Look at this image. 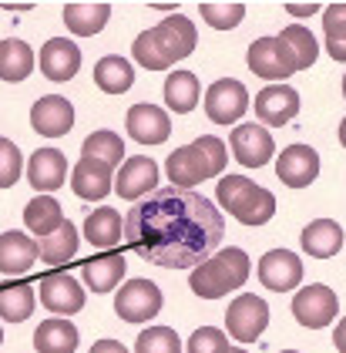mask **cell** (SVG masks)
Segmentation results:
<instances>
[{"instance_id":"11","label":"cell","mask_w":346,"mask_h":353,"mask_svg":"<svg viewBox=\"0 0 346 353\" xmlns=\"http://www.w3.org/2000/svg\"><path fill=\"white\" fill-rule=\"evenodd\" d=\"M276 175L289 189H306L320 175V155L309 145H286L276 159Z\"/></svg>"},{"instance_id":"26","label":"cell","mask_w":346,"mask_h":353,"mask_svg":"<svg viewBox=\"0 0 346 353\" xmlns=\"http://www.w3.org/2000/svg\"><path fill=\"white\" fill-rule=\"evenodd\" d=\"M34 350L37 353H74L78 350V326L64 316H51L37 326L34 333Z\"/></svg>"},{"instance_id":"48","label":"cell","mask_w":346,"mask_h":353,"mask_svg":"<svg viewBox=\"0 0 346 353\" xmlns=\"http://www.w3.org/2000/svg\"><path fill=\"white\" fill-rule=\"evenodd\" d=\"M3 10H10V14H17V10H30V3H0Z\"/></svg>"},{"instance_id":"18","label":"cell","mask_w":346,"mask_h":353,"mask_svg":"<svg viewBox=\"0 0 346 353\" xmlns=\"http://www.w3.org/2000/svg\"><path fill=\"white\" fill-rule=\"evenodd\" d=\"M111 165L101 162V159H88V155H81V162L74 165V172H71V189H74V195L78 199H84V202H101L108 192L114 189L111 182Z\"/></svg>"},{"instance_id":"15","label":"cell","mask_w":346,"mask_h":353,"mask_svg":"<svg viewBox=\"0 0 346 353\" xmlns=\"http://www.w3.org/2000/svg\"><path fill=\"white\" fill-rule=\"evenodd\" d=\"M114 189H118V199H125V202H141L145 195L159 192V165L145 155H134L118 168Z\"/></svg>"},{"instance_id":"53","label":"cell","mask_w":346,"mask_h":353,"mask_svg":"<svg viewBox=\"0 0 346 353\" xmlns=\"http://www.w3.org/2000/svg\"><path fill=\"white\" fill-rule=\"evenodd\" d=\"M0 343H3V330H0Z\"/></svg>"},{"instance_id":"7","label":"cell","mask_w":346,"mask_h":353,"mask_svg":"<svg viewBox=\"0 0 346 353\" xmlns=\"http://www.w3.org/2000/svg\"><path fill=\"white\" fill-rule=\"evenodd\" d=\"M229 152L232 159L245 168H263L269 165V159L276 155V141L269 135V128L256 125V121H245V125H236L232 135H229Z\"/></svg>"},{"instance_id":"33","label":"cell","mask_w":346,"mask_h":353,"mask_svg":"<svg viewBox=\"0 0 346 353\" xmlns=\"http://www.w3.org/2000/svg\"><path fill=\"white\" fill-rule=\"evenodd\" d=\"M34 306H37L34 286H27V283L0 286V320H7V323H24L27 316L34 313Z\"/></svg>"},{"instance_id":"39","label":"cell","mask_w":346,"mask_h":353,"mask_svg":"<svg viewBox=\"0 0 346 353\" xmlns=\"http://www.w3.org/2000/svg\"><path fill=\"white\" fill-rule=\"evenodd\" d=\"M21 172H24V155H21V148H17L10 138L0 135V189L17 185Z\"/></svg>"},{"instance_id":"32","label":"cell","mask_w":346,"mask_h":353,"mask_svg":"<svg viewBox=\"0 0 346 353\" xmlns=\"http://www.w3.org/2000/svg\"><path fill=\"white\" fill-rule=\"evenodd\" d=\"M78 225L68 219L54 236L48 239H37V249H41V263H51V266H64L68 259H74V252H78Z\"/></svg>"},{"instance_id":"41","label":"cell","mask_w":346,"mask_h":353,"mask_svg":"<svg viewBox=\"0 0 346 353\" xmlns=\"http://www.w3.org/2000/svg\"><path fill=\"white\" fill-rule=\"evenodd\" d=\"M199 152H202V159L209 165V172H212V179H218L222 172H225V162H229V148H225V141L215 135H202L192 141Z\"/></svg>"},{"instance_id":"12","label":"cell","mask_w":346,"mask_h":353,"mask_svg":"<svg viewBox=\"0 0 346 353\" xmlns=\"http://www.w3.org/2000/svg\"><path fill=\"white\" fill-rule=\"evenodd\" d=\"M152 37H155V44H159V51L165 54L168 64L188 57L195 51V44H199V30H195V24H192L188 17H182V14L165 17L159 28H152Z\"/></svg>"},{"instance_id":"43","label":"cell","mask_w":346,"mask_h":353,"mask_svg":"<svg viewBox=\"0 0 346 353\" xmlns=\"http://www.w3.org/2000/svg\"><path fill=\"white\" fill-rule=\"evenodd\" d=\"M245 185H252L245 175H222V182H218V205L229 212V209H232V202L239 199V192L245 189Z\"/></svg>"},{"instance_id":"8","label":"cell","mask_w":346,"mask_h":353,"mask_svg":"<svg viewBox=\"0 0 346 353\" xmlns=\"http://www.w3.org/2000/svg\"><path fill=\"white\" fill-rule=\"evenodd\" d=\"M336 313H340V296H336L329 286H323V283L303 286L293 296V316L303 326H309V330L329 326Z\"/></svg>"},{"instance_id":"3","label":"cell","mask_w":346,"mask_h":353,"mask_svg":"<svg viewBox=\"0 0 346 353\" xmlns=\"http://www.w3.org/2000/svg\"><path fill=\"white\" fill-rule=\"evenodd\" d=\"M245 61H249L252 74H259L263 81H272V84H283L286 78H293L299 71L293 51H289V44L283 37H259V41H252Z\"/></svg>"},{"instance_id":"14","label":"cell","mask_w":346,"mask_h":353,"mask_svg":"<svg viewBox=\"0 0 346 353\" xmlns=\"http://www.w3.org/2000/svg\"><path fill=\"white\" fill-rule=\"evenodd\" d=\"M30 128L44 138H61L74 128V105L61 94H44L30 108Z\"/></svg>"},{"instance_id":"51","label":"cell","mask_w":346,"mask_h":353,"mask_svg":"<svg viewBox=\"0 0 346 353\" xmlns=\"http://www.w3.org/2000/svg\"><path fill=\"white\" fill-rule=\"evenodd\" d=\"M343 98H346V74H343Z\"/></svg>"},{"instance_id":"16","label":"cell","mask_w":346,"mask_h":353,"mask_svg":"<svg viewBox=\"0 0 346 353\" xmlns=\"http://www.w3.org/2000/svg\"><path fill=\"white\" fill-rule=\"evenodd\" d=\"M125 128L138 145H161L165 138L172 135V121H168V111L159 105H132L128 118H125Z\"/></svg>"},{"instance_id":"31","label":"cell","mask_w":346,"mask_h":353,"mask_svg":"<svg viewBox=\"0 0 346 353\" xmlns=\"http://www.w3.org/2000/svg\"><path fill=\"white\" fill-rule=\"evenodd\" d=\"M94 84L105 94H125V91H132V84H134L132 61H125V57H118V54L101 57L94 64Z\"/></svg>"},{"instance_id":"17","label":"cell","mask_w":346,"mask_h":353,"mask_svg":"<svg viewBox=\"0 0 346 353\" xmlns=\"http://www.w3.org/2000/svg\"><path fill=\"white\" fill-rule=\"evenodd\" d=\"M37 64H41L44 78H51V81L64 84V81H71V78L78 74L81 51H78V44H74V41H68V37H51V41L41 48Z\"/></svg>"},{"instance_id":"6","label":"cell","mask_w":346,"mask_h":353,"mask_svg":"<svg viewBox=\"0 0 346 353\" xmlns=\"http://www.w3.org/2000/svg\"><path fill=\"white\" fill-rule=\"evenodd\" d=\"M37 293H41V303H44V310L54 313V316H74L84 310V290H81V283L71 276V272L57 270V272H48V276H41V283H37Z\"/></svg>"},{"instance_id":"13","label":"cell","mask_w":346,"mask_h":353,"mask_svg":"<svg viewBox=\"0 0 346 353\" xmlns=\"http://www.w3.org/2000/svg\"><path fill=\"white\" fill-rule=\"evenodd\" d=\"M259 283L272 293H289L303 283V263L289 249H269L259 259Z\"/></svg>"},{"instance_id":"20","label":"cell","mask_w":346,"mask_h":353,"mask_svg":"<svg viewBox=\"0 0 346 353\" xmlns=\"http://www.w3.org/2000/svg\"><path fill=\"white\" fill-rule=\"evenodd\" d=\"M41 249L34 236H24L17 229L10 232H0V272L3 276H24L34 263H37Z\"/></svg>"},{"instance_id":"1","label":"cell","mask_w":346,"mask_h":353,"mask_svg":"<svg viewBox=\"0 0 346 353\" xmlns=\"http://www.w3.org/2000/svg\"><path fill=\"white\" fill-rule=\"evenodd\" d=\"M225 236L222 209L192 189H159L125 219V239L145 263L165 270H195L212 259Z\"/></svg>"},{"instance_id":"28","label":"cell","mask_w":346,"mask_h":353,"mask_svg":"<svg viewBox=\"0 0 346 353\" xmlns=\"http://www.w3.org/2000/svg\"><path fill=\"white\" fill-rule=\"evenodd\" d=\"M34 64H37V57L30 51V44L21 41V37H7V41H0V81H24L27 74L34 71Z\"/></svg>"},{"instance_id":"4","label":"cell","mask_w":346,"mask_h":353,"mask_svg":"<svg viewBox=\"0 0 346 353\" xmlns=\"http://www.w3.org/2000/svg\"><path fill=\"white\" fill-rule=\"evenodd\" d=\"M269 326V306L263 296L239 293L225 310V330L236 343H256Z\"/></svg>"},{"instance_id":"21","label":"cell","mask_w":346,"mask_h":353,"mask_svg":"<svg viewBox=\"0 0 346 353\" xmlns=\"http://www.w3.org/2000/svg\"><path fill=\"white\" fill-rule=\"evenodd\" d=\"M165 172H168V182H172L175 189H192V185H199V182L212 179L209 165H205L202 152H199L195 145H182V148H175V152L168 155V162H165Z\"/></svg>"},{"instance_id":"25","label":"cell","mask_w":346,"mask_h":353,"mask_svg":"<svg viewBox=\"0 0 346 353\" xmlns=\"http://www.w3.org/2000/svg\"><path fill=\"white\" fill-rule=\"evenodd\" d=\"M84 239L94 249H114L125 239V219L118 216V209H94L91 216L84 219Z\"/></svg>"},{"instance_id":"9","label":"cell","mask_w":346,"mask_h":353,"mask_svg":"<svg viewBox=\"0 0 346 353\" xmlns=\"http://www.w3.org/2000/svg\"><path fill=\"white\" fill-rule=\"evenodd\" d=\"M202 105H205L209 121H215V125H236L242 114L249 111V91L236 78H222V81H215L205 91Z\"/></svg>"},{"instance_id":"2","label":"cell","mask_w":346,"mask_h":353,"mask_svg":"<svg viewBox=\"0 0 346 353\" xmlns=\"http://www.w3.org/2000/svg\"><path fill=\"white\" fill-rule=\"evenodd\" d=\"M249 256L242 252L239 245H225L218 249L212 259H205L202 266H195L188 276V286L199 299H222L232 290H242L245 279H249Z\"/></svg>"},{"instance_id":"50","label":"cell","mask_w":346,"mask_h":353,"mask_svg":"<svg viewBox=\"0 0 346 353\" xmlns=\"http://www.w3.org/2000/svg\"><path fill=\"white\" fill-rule=\"evenodd\" d=\"M229 353H249V350H242V347H232V350H229Z\"/></svg>"},{"instance_id":"23","label":"cell","mask_w":346,"mask_h":353,"mask_svg":"<svg viewBox=\"0 0 346 353\" xmlns=\"http://www.w3.org/2000/svg\"><path fill=\"white\" fill-rule=\"evenodd\" d=\"M229 216L239 219L242 225H266L269 219L276 216V195L252 182V185H245L239 192V199L232 202Z\"/></svg>"},{"instance_id":"37","label":"cell","mask_w":346,"mask_h":353,"mask_svg":"<svg viewBox=\"0 0 346 353\" xmlns=\"http://www.w3.org/2000/svg\"><path fill=\"white\" fill-rule=\"evenodd\" d=\"M199 10H202V21H209V28L215 30H232L245 21V3H239V0H229V3L205 0Z\"/></svg>"},{"instance_id":"19","label":"cell","mask_w":346,"mask_h":353,"mask_svg":"<svg viewBox=\"0 0 346 353\" xmlns=\"http://www.w3.org/2000/svg\"><path fill=\"white\" fill-rule=\"evenodd\" d=\"M68 172H71V168H68L64 152H57V148H37V152L30 155V162H27V182L34 185V192L51 195L54 189L64 185Z\"/></svg>"},{"instance_id":"5","label":"cell","mask_w":346,"mask_h":353,"mask_svg":"<svg viewBox=\"0 0 346 353\" xmlns=\"http://www.w3.org/2000/svg\"><path fill=\"white\" fill-rule=\"evenodd\" d=\"M114 313L125 323H148V320H155L161 313V290L152 279H128L118 290Z\"/></svg>"},{"instance_id":"47","label":"cell","mask_w":346,"mask_h":353,"mask_svg":"<svg viewBox=\"0 0 346 353\" xmlns=\"http://www.w3.org/2000/svg\"><path fill=\"white\" fill-rule=\"evenodd\" d=\"M333 343H336V350L346 353V316L336 323V330H333Z\"/></svg>"},{"instance_id":"45","label":"cell","mask_w":346,"mask_h":353,"mask_svg":"<svg viewBox=\"0 0 346 353\" xmlns=\"http://www.w3.org/2000/svg\"><path fill=\"white\" fill-rule=\"evenodd\" d=\"M88 353H128V350H125V343H118V340H98Z\"/></svg>"},{"instance_id":"34","label":"cell","mask_w":346,"mask_h":353,"mask_svg":"<svg viewBox=\"0 0 346 353\" xmlns=\"http://www.w3.org/2000/svg\"><path fill=\"white\" fill-rule=\"evenodd\" d=\"M81 155H88V159H101V162H108L111 168H118V165L128 162V159H125V141L114 135V132H108V128H101V132H94V135L84 138Z\"/></svg>"},{"instance_id":"29","label":"cell","mask_w":346,"mask_h":353,"mask_svg":"<svg viewBox=\"0 0 346 353\" xmlns=\"http://www.w3.org/2000/svg\"><path fill=\"white\" fill-rule=\"evenodd\" d=\"M24 222H27V229H30V236L48 239V236H54L68 219H64V212H61L57 199H51V195H37L34 202H27Z\"/></svg>"},{"instance_id":"38","label":"cell","mask_w":346,"mask_h":353,"mask_svg":"<svg viewBox=\"0 0 346 353\" xmlns=\"http://www.w3.org/2000/svg\"><path fill=\"white\" fill-rule=\"evenodd\" d=\"M132 57H134V64H141L145 71H168V68H172V64L165 61V54L159 51V44H155L152 30H141V34L134 37Z\"/></svg>"},{"instance_id":"10","label":"cell","mask_w":346,"mask_h":353,"mask_svg":"<svg viewBox=\"0 0 346 353\" xmlns=\"http://www.w3.org/2000/svg\"><path fill=\"white\" fill-rule=\"evenodd\" d=\"M252 108H256V118H259L263 125L283 128V125H289L296 114H299V91L289 88V84H266V88L256 94Z\"/></svg>"},{"instance_id":"27","label":"cell","mask_w":346,"mask_h":353,"mask_svg":"<svg viewBox=\"0 0 346 353\" xmlns=\"http://www.w3.org/2000/svg\"><path fill=\"white\" fill-rule=\"evenodd\" d=\"M111 21V3H88V0H81V3H68L64 7V24L71 34H78V37H94V34H101L105 24Z\"/></svg>"},{"instance_id":"46","label":"cell","mask_w":346,"mask_h":353,"mask_svg":"<svg viewBox=\"0 0 346 353\" xmlns=\"http://www.w3.org/2000/svg\"><path fill=\"white\" fill-rule=\"evenodd\" d=\"M326 54L333 61H346V41H326Z\"/></svg>"},{"instance_id":"30","label":"cell","mask_w":346,"mask_h":353,"mask_svg":"<svg viewBox=\"0 0 346 353\" xmlns=\"http://www.w3.org/2000/svg\"><path fill=\"white\" fill-rule=\"evenodd\" d=\"M199 94H202V88H199L195 71H172L165 78V105L175 114H188L199 105Z\"/></svg>"},{"instance_id":"24","label":"cell","mask_w":346,"mask_h":353,"mask_svg":"<svg viewBox=\"0 0 346 353\" xmlns=\"http://www.w3.org/2000/svg\"><path fill=\"white\" fill-rule=\"evenodd\" d=\"M299 245L313 259H329V256H336L343 249V229H340L336 219H316V222H309L303 229Z\"/></svg>"},{"instance_id":"44","label":"cell","mask_w":346,"mask_h":353,"mask_svg":"<svg viewBox=\"0 0 346 353\" xmlns=\"http://www.w3.org/2000/svg\"><path fill=\"white\" fill-rule=\"evenodd\" d=\"M286 10L293 17H313V14H320V3H286Z\"/></svg>"},{"instance_id":"22","label":"cell","mask_w":346,"mask_h":353,"mask_svg":"<svg viewBox=\"0 0 346 353\" xmlns=\"http://www.w3.org/2000/svg\"><path fill=\"white\" fill-rule=\"evenodd\" d=\"M128 272V263L121 252H101L88 263H81V276H84V286L91 293H111Z\"/></svg>"},{"instance_id":"36","label":"cell","mask_w":346,"mask_h":353,"mask_svg":"<svg viewBox=\"0 0 346 353\" xmlns=\"http://www.w3.org/2000/svg\"><path fill=\"white\" fill-rule=\"evenodd\" d=\"M134 353H182V340L172 326H148L138 333Z\"/></svg>"},{"instance_id":"35","label":"cell","mask_w":346,"mask_h":353,"mask_svg":"<svg viewBox=\"0 0 346 353\" xmlns=\"http://www.w3.org/2000/svg\"><path fill=\"white\" fill-rule=\"evenodd\" d=\"M279 37L289 44V51H293L299 71H306V68H313V64H316V57H320V44H316V37H313V30L309 28H303V24H289Z\"/></svg>"},{"instance_id":"52","label":"cell","mask_w":346,"mask_h":353,"mask_svg":"<svg viewBox=\"0 0 346 353\" xmlns=\"http://www.w3.org/2000/svg\"><path fill=\"white\" fill-rule=\"evenodd\" d=\"M279 353H299V350H279Z\"/></svg>"},{"instance_id":"40","label":"cell","mask_w":346,"mask_h":353,"mask_svg":"<svg viewBox=\"0 0 346 353\" xmlns=\"http://www.w3.org/2000/svg\"><path fill=\"white\" fill-rule=\"evenodd\" d=\"M188 353H229V336L218 330V326H199L185 343Z\"/></svg>"},{"instance_id":"42","label":"cell","mask_w":346,"mask_h":353,"mask_svg":"<svg viewBox=\"0 0 346 353\" xmlns=\"http://www.w3.org/2000/svg\"><path fill=\"white\" fill-rule=\"evenodd\" d=\"M323 30L326 41H346V3H329L323 10Z\"/></svg>"},{"instance_id":"49","label":"cell","mask_w":346,"mask_h":353,"mask_svg":"<svg viewBox=\"0 0 346 353\" xmlns=\"http://www.w3.org/2000/svg\"><path fill=\"white\" fill-rule=\"evenodd\" d=\"M340 145H343V148H346V118H343V121H340Z\"/></svg>"}]
</instances>
